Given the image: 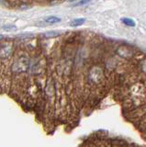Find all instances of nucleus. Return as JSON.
<instances>
[{
    "mask_svg": "<svg viewBox=\"0 0 146 147\" xmlns=\"http://www.w3.org/2000/svg\"><path fill=\"white\" fill-rule=\"evenodd\" d=\"M121 21L123 24H125L126 26H129V27H134L136 25L135 21L133 20H131V18H121Z\"/></svg>",
    "mask_w": 146,
    "mask_h": 147,
    "instance_id": "1",
    "label": "nucleus"
},
{
    "mask_svg": "<svg viewBox=\"0 0 146 147\" xmlns=\"http://www.w3.org/2000/svg\"><path fill=\"white\" fill-rule=\"evenodd\" d=\"M85 21V18H75L73 21H71V26L72 27H77V26H81L82 24H84Z\"/></svg>",
    "mask_w": 146,
    "mask_h": 147,
    "instance_id": "2",
    "label": "nucleus"
},
{
    "mask_svg": "<svg viewBox=\"0 0 146 147\" xmlns=\"http://www.w3.org/2000/svg\"><path fill=\"white\" fill-rule=\"evenodd\" d=\"M45 21L47 23H50V24H53V23H57L61 21V18L58 17H54V16H51V17H47L45 18Z\"/></svg>",
    "mask_w": 146,
    "mask_h": 147,
    "instance_id": "3",
    "label": "nucleus"
},
{
    "mask_svg": "<svg viewBox=\"0 0 146 147\" xmlns=\"http://www.w3.org/2000/svg\"><path fill=\"white\" fill-rule=\"evenodd\" d=\"M59 35H61V32L55 31V30H52V31H47L44 33V36L47 37V38H54V37H57Z\"/></svg>",
    "mask_w": 146,
    "mask_h": 147,
    "instance_id": "4",
    "label": "nucleus"
},
{
    "mask_svg": "<svg viewBox=\"0 0 146 147\" xmlns=\"http://www.w3.org/2000/svg\"><path fill=\"white\" fill-rule=\"evenodd\" d=\"M3 30H5L6 31H15V30H17V26H15V25L8 24V25L3 26Z\"/></svg>",
    "mask_w": 146,
    "mask_h": 147,
    "instance_id": "5",
    "label": "nucleus"
},
{
    "mask_svg": "<svg viewBox=\"0 0 146 147\" xmlns=\"http://www.w3.org/2000/svg\"><path fill=\"white\" fill-rule=\"evenodd\" d=\"M90 1L91 0H80L79 2L75 3L74 6L75 7H82V6H85V5H86V4H88Z\"/></svg>",
    "mask_w": 146,
    "mask_h": 147,
    "instance_id": "6",
    "label": "nucleus"
},
{
    "mask_svg": "<svg viewBox=\"0 0 146 147\" xmlns=\"http://www.w3.org/2000/svg\"><path fill=\"white\" fill-rule=\"evenodd\" d=\"M143 69L144 70V72H146V61L143 63Z\"/></svg>",
    "mask_w": 146,
    "mask_h": 147,
    "instance_id": "7",
    "label": "nucleus"
},
{
    "mask_svg": "<svg viewBox=\"0 0 146 147\" xmlns=\"http://www.w3.org/2000/svg\"><path fill=\"white\" fill-rule=\"evenodd\" d=\"M2 38H3V36H2V35H0V39H2Z\"/></svg>",
    "mask_w": 146,
    "mask_h": 147,
    "instance_id": "8",
    "label": "nucleus"
}]
</instances>
